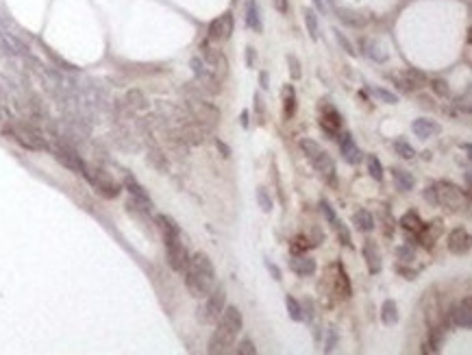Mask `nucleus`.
Instances as JSON below:
<instances>
[{
	"mask_svg": "<svg viewBox=\"0 0 472 355\" xmlns=\"http://www.w3.org/2000/svg\"><path fill=\"white\" fill-rule=\"evenodd\" d=\"M157 227L161 229V235H181V229L179 225L170 218L166 214H159L157 216Z\"/></svg>",
	"mask_w": 472,
	"mask_h": 355,
	"instance_id": "obj_29",
	"label": "nucleus"
},
{
	"mask_svg": "<svg viewBox=\"0 0 472 355\" xmlns=\"http://www.w3.org/2000/svg\"><path fill=\"white\" fill-rule=\"evenodd\" d=\"M181 135H183V140L190 142V144H203L207 140V131L203 125H198V122H192V125L183 127Z\"/></svg>",
	"mask_w": 472,
	"mask_h": 355,
	"instance_id": "obj_23",
	"label": "nucleus"
},
{
	"mask_svg": "<svg viewBox=\"0 0 472 355\" xmlns=\"http://www.w3.org/2000/svg\"><path fill=\"white\" fill-rule=\"evenodd\" d=\"M451 320H453V325H457L461 329H470L472 327V305H470V299L468 297L453 305Z\"/></svg>",
	"mask_w": 472,
	"mask_h": 355,
	"instance_id": "obj_13",
	"label": "nucleus"
},
{
	"mask_svg": "<svg viewBox=\"0 0 472 355\" xmlns=\"http://www.w3.org/2000/svg\"><path fill=\"white\" fill-rule=\"evenodd\" d=\"M311 166L318 170L324 179L327 181H333V176H335V164H333V159H331V155L327 151H322L318 157L311 159Z\"/></svg>",
	"mask_w": 472,
	"mask_h": 355,
	"instance_id": "obj_19",
	"label": "nucleus"
},
{
	"mask_svg": "<svg viewBox=\"0 0 472 355\" xmlns=\"http://www.w3.org/2000/svg\"><path fill=\"white\" fill-rule=\"evenodd\" d=\"M283 109H285L288 118H292V115L296 113V92H294L292 85H285V90H283Z\"/></svg>",
	"mask_w": 472,
	"mask_h": 355,
	"instance_id": "obj_31",
	"label": "nucleus"
},
{
	"mask_svg": "<svg viewBox=\"0 0 472 355\" xmlns=\"http://www.w3.org/2000/svg\"><path fill=\"white\" fill-rule=\"evenodd\" d=\"M220 327H224L227 331H231V334H239L244 327V318H242V312L237 310L235 305H224V310L220 314V318L215 320Z\"/></svg>",
	"mask_w": 472,
	"mask_h": 355,
	"instance_id": "obj_10",
	"label": "nucleus"
},
{
	"mask_svg": "<svg viewBox=\"0 0 472 355\" xmlns=\"http://www.w3.org/2000/svg\"><path fill=\"white\" fill-rule=\"evenodd\" d=\"M235 353L237 355H255V353H257V346H255L253 340H242L235 346Z\"/></svg>",
	"mask_w": 472,
	"mask_h": 355,
	"instance_id": "obj_42",
	"label": "nucleus"
},
{
	"mask_svg": "<svg viewBox=\"0 0 472 355\" xmlns=\"http://www.w3.org/2000/svg\"><path fill=\"white\" fill-rule=\"evenodd\" d=\"M424 198H427L429 203L437 205V192H435V185H431V188H427V190H424Z\"/></svg>",
	"mask_w": 472,
	"mask_h": 355,
	"instance_id": "obj_51",
	"label": "nucleus"
},
{
	"mask_svg": "<svg viewBox=\"0 0 472 355\" xmlns=\"http://www.w3.org/2000/svg\"><path fill=\"white\" fill-rule=\"evenodd\" d=\"M233 344H235V334H231V331H227L224 327L218 325V329L211 334V338H209V353H231L233 351Z\"/></svg>",
	"mask_w": 472,
	"mask_h": 355,
	"instance_id": "obj_9",
	"label": "nucleus"
},
{
	"mask_svg": "<svg viewBox=\"0 0 472 355\" xmlns=\"http://www.w3.org/2000/svg\"><path fill=\"white\" fill-rule=\"evenodd\" d=\"M266 268H268V273L272 275V279H276V281H281V270H278V266L274 264V261H270V259H266Z\"/></svg>",
	"mask_w": 472,
	"mask_h": 355,
	"instance_id": "obj_50",
	"label": "nucleus"
},
{
	"mask_svg": "<svg viewBox=\"0 0 472 355\" xmlns=\"http://www.w3.org/2000/svg\"><path fill=\"white\" fill-rule=\"evenodd\" d=\"M242 125L248 127V111H242Z\"/></svg>",
	"mask_w": 472,
	"mask_h": 355,
	"instance_id": "obj_59",
	"label": "nucleus"
},
{
	"mask_svg": "<svg viewBox=\"0 0 472 355\" xmlns=\"http://www.w3.org/2000/svg\"><path fill=\"white\" fill-rule=\"evenodd\" d=\"M164 244H166V253H168V264L176 273H183L187 268V249L181 242V235H164Z\"/></svg>",
	"mask_w": 472,
	"mask_h": 355,
	"instance_id": "obj_6",
	"label": "nucleus"
},
{
	"mask_svg": "<svg viewBox=\"0 0 472 355\" xmlns=\"http://www.w3.org/2000/svg\"><path fill=\"white\" fill-rule=\"evenodd\" d=\"M255 107H257V111H259V113L264 111V103H261V94H255Z\"/></svg>",
	"mask_w": 472,
	"mask_h": 355,
	"instance_id": "obj_57",
	"label": "nucleus"
},
{
	"mask_svg": "<svg viewBox=\"0 0 472 355\" xmlns=\"http://www.w3.org/2000/svg\"><path fill=\"white\" fill-rule=\"evenodd\" d=\"M372 96L379 98V100H383V103H390V105L398 103L396 94H392V92H388V90H381V87H372Z\"/></svg>",
	"mask_w": 472,
	"mask_h": 355,
	"instance_id": "obj_40",
	"label": "nucleus"
},
{
	"mask_svg": "<svg viewBox=\"0 0 472 355\" xmlns=\"http://www.w3.org/2000/svg\"><path fill=\"white\" fill-rule=\"evenodd\" d=\"M246 26L255 33H261L264 31V22H261V15H259V5L257 0H248L246 3Z\"/></svg>",
	"mask_w": 472,
	"mask_h": 355,
	"instance_id": "obj_22",
	"label": "nucleus"
},
{
	"mask_svg": "<svg viewBox=\"0 0 472 355\" xmlns=\"http://www.w3.org/2000/svg\"><path fill=\"white\" fill-rule=\"evenodd\" d=\"M327 3H333V0H327Z\"/></svg>",
	"mask_w": 472,
	"mask_h": 355,
	"instance_id": "obj_60",
	"label": "nucleus"
},
{
	"mask_svg": "<svg viewBox=\"0 0 472 355\" xmlns=\"http://www.w3.org/2000/svg\"><path fill=\"white\" fill-rule=\"evenodd\" d=\"M368 172L374 181H383V166H381V161H379V157L368 155Z\"/></svg>",
	"mask_w": 472,
	"mask_h": 355,
	"instance_id": "obj_35",
	"label": "nucleus"
},
{
	"mask_svg": "<svg viewBox=\"0 0 472 355\" xmlns=\"http://www.w3.org/2000/svg\"><path fill=\"white\" fill-rule=\"evenodd\" d=\"M303 20H305V26H307V33L309 37L316 42L320 37V28H318V15H316L313 9H305L303 11Z\"/></svg>",
	"mask_w": 472,
	"mask_h": 355,
	"instance_id": "obj_30",
	"label": "nucleus"
},
{
	"mask_svg": "<svg viewBox=\"0 0 472 355\" xmlns=\"http://www.w3.org/2000/svg\"><path fill=\"white\" fill-rule=\"evenodd\" d=\"M392 174H394V181H396L398 190H403V192L414 190V185H416L414 174H409L407 170H403V168H394V170H392Z\"/></svg>",
	"mask_w": 472,
	"mask_h": 355,
	"instance_id": "obj_28",
	"label": "nucleus"
},
{
	"mask_svg": "<svg viewBox=\"0 0 472 355\" xmlns=\"http://www.w3.org/2000/svg\"><path fill=\"white\" fill-rule=\"evenodd\" d=\"M313 5H316V9L322 11V13H327L329 11V7H327V0H313Z\"/></svg>",
	"mask_w": 472,
	"mask_h": 355,
	"instance_id": "obj_54",
	"label": "nucleus"
},
{
	"mask_svg": "<svg viewBox=\"0 0 472 355\" xmlns=\"http://www.w3.org/2000/svg\"><path fill=\"white\" fill-rule=\"evenodd\" d=\"M52 153H55V157H57L66 168H70L72 172H81V174H83V170H85V161H83L79 155H76L72 149H68V146H64V144H57L55 149H52Z\"/></svg>",
	"mask_w": 472,
	"mask_h": 355,
	"instance_id": "obj_12",
	"label": "nucleus"
},
{
	"mask_svg": "<svg viewBox=\"0 0 472 355\" xmlns=\"http://www.w3.org/2000/svg\"><path fill=\"white\" fill-rule=\"evenodd\" d=\"M307 249H309V244H307L305 238H296L294 244H292V253H294V255H303Z\"/></svg>",
	"mask_w": 472,
	"mask_h": 355,
	"instance_id": "obj_47",
	"label": "nucleus"
},
{
	"mask_svg": "<svg viewBox=\"0 0 472 355\" xmlns=\"http://www.w3.org/2000/svg\"><path fill=\"white\" fill-rule=\"evenodd\" d=\"M257 64V50L253 46H246V68H255Z\"/></svg>",
	"mask_w": 472,
	"mask_h": 355,
	"instance_id": "obj_49",
	"label": "nucleus"
},
{
	"mask_svg": "<svg viewBox=\"0 0 472 355\" xmlns=\"http://www.w3.org/2000/svg\"><path fill=\"white\" fill-rule=\"evenodd\" d=\"M339 151H342V157L344 161H348V164H359L361 161V151L357 149V144H355L353 140V135L351 133H344L342 135V142H339Z\"/></svg>",
	"mask_w": 472,
	"mask_h": 355,
	"instance_id": "obj_18",
	"label": "nucleus"
},
{
	"mask_svg": "<svg viewBox=\"0 0 472 355\" xmlns=\"http://www.w3.org/2000/svg\"><path fill=\"white\" fill-rule=\"evenodd\" d=\"M363 259H366V266L372 275L381 273V266H383V259H381V251L372 240H366L363 244Z\"/></svg>",
	"mask_w": 472,
	"mask_h": 355,
	"instance_id": "obj_16",
	"label": "nucleus"
},
{
	"mask_svg": "<svg viewBox=\"0 0 472 355\" xmlns=\"http://www.w3.org/2000/svg\"><path fill=\"white\" fill-rule=\"evenodd\" d=\"M3 133L28 151H44L46 149V140L42 137V133L33 125H26V122H15L11 127H3Z\"/></svg>",
	"mask_w": 472,
	"mask_h": 355,
	"instance_id": "obj_2",
	"label": "nucleus"
},
{
	"mask_svg": "<svg viewBox=\"0 0 472 355\" xmlns=\"http://www.w3.org/2000/svg\"><path fill=\"white\" fill-rule=\"evenodd\" d=\"M431 87H433V92H435V94H439V96H448V92H451V90H448V83H446V81H433Z\"/></svg>",
	"mask_w": 472,
	"mask_h": 355,
	"instance_id": "obj_48",
	"label": "nucleus"
},
{
	"mask_svg": "<svg viewBox=\"0 0 472 355\" xmlns=\"http://www.w3.org/2000/svg\"><path fill=\"white\" fill-rule=\"evenodd\" d=\"M320 210H322V214H324V218L329 220V225H333L335 227V222H337V216H335V212H333V207H331V203L329 200H320Z\"/></svg>",
	"mask_w": 472,
	"mask_h": 355,
	"instance_id": "obj_41",
	"label": "nucleus"
},
{
	"mask_svg": "<svg viewBox=\"0 0 472 355\" xmlns=\"http://www.w3.org/2000/svg\"><path fill=\"white\" fill-rule=\"evenodd\" d=\"M290 268L296 273L298 277H311L316 275V268H318V264H316V259L313 257H309V255H294V259L290 261Z\"/></svg>",
	"mask_w": 472,
	"mask_h": 355,
	"instance_id": "obj_17",
	"label": "nucleus"
},
{
	"mask_svg": "<svg viewBox=\"0 0 472 355\" xmlns=\"http://www.w3.org/2000/svg\"><path fill=\"white\" fill-rule=\"evenodd\" d=\"M259 83H261V87H264V90L270 87V85H268V72H261V74H259Z\"/></svg>",
	"mask_w": 472,
	"mask_h": 355,
	"instance_id": "obj_56",
	"label": "nucleus"
},
{
	"mask_svg": "<svg viewBox=\"0 0 472 355\" xmlns=\"http://www.w3.org/2000/svg\"><path fill=\"white\" fill-rule=\"evenodd\" d=\"M400 227H403L405 231H409V233L418 235L424 229V222L416 212H407V214H403V218H400Z\"/></svg>",
	"mask_w": 472,
	"mask_h": 355,
	"instance_id": "obj_25",
	"label": "nucleus"
},
{
	"mask_svg": "<svg viewBox=\"0 0 472 355\" xmlns=\"http://www.w3.org/2000/svg\"><path fill=\"white\" fill-rule=\"evenodd\" d=\"M231 33H233V15L231 13H224L220 15L218 20H213L209 24L207 31V42H213V44H220V42H227Z\"/></svg>",
	"mask_w": 472,
	"mask_h": 355,
	"instance_id": "obj_8",
	"label": "nucleus"
},
{
	"mask_svg": "<svg viewBox=\"0 0 472 355\" xmlns=\"http://www.w3.org/2000/svg\"><path fill=\"white\" fill-rule=\"evenodd\" d=\"M412 131L416 133V137H420V140H427V137H433L439 133V125L433 120H427V118H418L414 125H412Z\"/></svg>",
	"mask_w": 472,
	"mask_h": 355,
	"instance_id": "obj_21",
	"label": "nucleus"
},
{
	"mask_svg": "<svg viewBox=\"0 0 472 355\" xmlns=\"http://www.w3.org/2000/svg\"><path fill=\"white\" fill-rule=\"evenodd\" d=\"M470 249V233L463 227H457L448 233V251L455 255H463Z\"/></svg>",
	"mask_w": 472,
	"mask_h": 355,
	"instance_id": "obj_15",
	"label": "nucleus"
},
{
	"mask_svg": "<svg viewBox=\"0 0 472 355\" xmlns=\"http://www.w3.org/2000/svg\"><path fill=\"white\" fill-rule=\"evenodd\" d=\"M335 346V329H331V336H329V344H327V351H333Z\"/></svg>",
	"mask_w": 472,
	"mask_h": 355,
	"instance_id": "obj_55",
	"label": "nucleus"
},
{
	"mask_svg": "<svg viewBox=\"0 0 472 355\" xmlns=\"http://www.w3.org/2000/svg\"><path fill=\"white\" fill-rule=\"evenodd\" d=\"M394 151H396V153H398V155L403 157V159H412V157L416 155V151H414V149H412V146H409L407 142H396V144H394Z\"/></svg>",
	"mask_w": 472,
	"mask_h": 355,
	"instance_id": "obj_43",
	"label": "nucleus"
},
{
	"mask_svg": "<svg viewBox=\"0 0 472 355\" xmlns=\"http://www.w3.org/2000/svg\"><path fill=\"white\" fill-rule=\"evenodd\" d=\"M127 103H129L131 109H137V111L146 109V98H144V94L139 90H131L129 92V94H127Z\"/></svg>",
	"mask_w": 472,
	"mask_h": 355,
	"instance_id": "obj_34",
	"label": "nucleus"
},
{
	"mask_svg": "<svg viewBox=\"0 0 472 355\" xmlns=\"http://www.w3.org/2000/svg\"><path fill=\"white\" fill-rule=\"evenodd\" d=\"M83 176L91 183V188H94L100 196H105V198H115L122 192L120 188V183L113 179V176L109 172H105L103 168H89L87 164H85V170H83Z\"/></svg>",
	"mask_w": 472,
	"mask_h": 355,
	"instance_id": "obj_3",
	"label": "nucleus"
},
{
	"mask_svg": "<svg viewBox=\"0 0 472 355\" xmlns=\"http://www.w3.org/2000/svg\"><path fill=\"white\" fill-rule=\"evenodd\" d=\"M215 149L220 151V155H222V157H231V149H229V146L224 144L222 140H218V137H215Z\"/></svg>",
	"mask_w": 472,
	"mask_h": 355,
	"instance_id": "obj_52",
	"label": "nucleus"
},
{
	"mask_svg": "<svg viewBox=\"0 0 472 355\" xmlns=\"http://www.w3.org/2000/svg\"><path fill=\"white\" fill-rule=\"evenodd\" d=\"M396 257L403 261V264H412V261L416 259V251L409 244H403V246H398L396 249Z\"/></svg>",
	"mask_w": 472,
	"mask_h": 355,
	"instance_id": "obj_37",
	"label": "nucleus"
},
{
	"mask_svg": "<svg viewBox=\"0 0 472 355\" xmlns=\"http://www.w3.org/2000/svg\"><path fill=\"white\" fill-rule=\"evenodd\" d=\"M333 33H335V37H337V44H342V48L348 52V55H351V57H355V55H357V50H355V46H353L351 42L346 40V35H344V33H339V31H333Z\"/></svg>",
	"mask_w": 472,
	"mask_h": 355,
	"instance_id": "obj_44",
	"label": "nucleus"
},
{
	"mask_svg": "<svg viewBox=\"0 0 472 355\" xmlns=\"http://www.w3.org/2000/svg\"><path fill=\"white\" fill-rule=\"evenodd\" d=\"M205 299H207V303L205 307L198 310V318L203 322H215L220 318L224 305H227V290H224V285H213L211 292Z\"/></svg>",
	"mask_w": 472,
	"mask_h": 355,
	"instance_id": "obj_4",
	"label": "nucleus"
},
{
	"mask_svg": "<svg viewBox=\"0 0 472 355\" xmlns=\"http://www.w3.org/2000/svg\"><path fill=\"white\" fill-rule=\"evenodd\" d=\"M124 188L129 190V194L133 196V200H135L139 207H142L144 212H150V210H152V200H150V196H148V192H146L131 174L124 176Z\"/></svg>",
	"mask_w": 472,
	"mask_h": 355,
	"instance_id": "obj_14",
	"label": "nucleus"
},
{
	"mask_svg": "<svg viewBox=\"0 0 472 355\" xmlns=\"http://www.w3.org/2000/svg\"><path fill=\"white\" fill-rule=\"evenodd\" d=\"M320 127L327 131L329 135H335L339 127H342V118H339V113L333 109V107H324V113L320 118Z\"/></svg>",
	"mask_w": 472,
	"mask_h": 355,
	"instance_id": "obj_20",
	"label": "nucleus"
},
{
	"mask_svg": "<svg viewBox=\"0 0 472 355\" xmlns=\"http://www.w3.org/2000/svg\"><path fill=\"white\" fill-rule=\"evenodd\" d=\"M427 322L431 327H442V322H444V312H442V307H439L437 303H433L429 310H427Z\"/></svg>",
	"mask_w": 472,
	"mask_h": 355,
	"instance_id": "obj_33",
	"label": "nucleus"
},
{
	"mask_svg": "<svg viewBox=\"0 0 472 355\" xmlns=\"http://www.w3.org/2000/svg\"><path fill=\"white\" fill-rule=\"evenodd\" d=\"M337 15H339V20L346 22V24H351V26H363V18H359L355 11H348V9H337Z\"/></svg>",
	"mask_w": 472,
	"mask_h": 355,
	"instance_id": "obj_36",
	"label": "nucleus"
},
{
	"mask_svg": "<svg viewBox=\"0 0 472 355\" xmlns=\"http://www.w3.org/2000/svg\"><path fill=\"white\" fill-rule=\"evenodd\" d=\"M148 157H150V161H152L154 166L161 168V170H166V168H168V161H166V157H164V155H161V151L152 149V151L148 153Z\"/></svg>",
	"mask_w": 472,
	"mask_h": 355,
	"instance_id": "obj_45",
	"label": "nucleus"
},
{
	"mask_svg": "<svg viewBox=\"0 0 472 355\" xmlns=\"http://www.w3.org/2000/svg\"><path fill=\"white\" fill-rule=\"evenodd\" d=\"M335 294L342 297V299H348L353 294V288H351V281H348V275L342 266H335Z\"/></svg>",
	"mask_w": 472,
	"mask_h": 355,
	"instance_id": "obj_24",
	"label": "nucleus"
},
{
	"mask_svg": "<svg viewBox=\"0 0 472 355\" xmlns=\"http://www.w3.org/2000/svg\"><path fill=\"white\" fill-rule=\"evenodd\" d=\"M353 222L357 225L359 231H366V233L374 229V216L370 214L368 210H357V212H355L353 214Z\"/></svg>",
	"mask_w": 472,
	"mask_h": 355,
	"instance_id": "obj_26",
	"label": "nucleus"
},
{
	"mask_svg": "<svg viewBox=\"0 0 472 355\" xmlns=\"http://www.w3.org/2000/svg\"><path fill=\"white\" fill-rule=\"evenodd\" d=\"M190 113L203 127H213L220 122L218 107H213L211 103H205V100H190Z\"/></svg>",
	"mask_w": 472,
	"mask_h": 355,
	"instance_id": "obj_7",
	"label": "nucleus"
},
{
	"mask_svg": "<svg viewBox=\"0 0 472 355\" xmlns=\"http://www.w3.org/2000/svg\"><path fill=\"white\" fill-rule=\"evenodd\" d=\"M185 285L194 299H205L215 285V268L207 253H194L183 270Z\"/></svg>",
	"mask_w": 472,
	"mask_h": 355,
	"instance_id": "obj_1",
	"label": "nucleus"
},
{
	"mask_svg": "<svg viewBox=\"0 0 472 355\" xmlns=\"http://www.w3.org/2000/svg\"><path fill=\"white\" fill-rule=\"evenodd\" d=\"M200 50H203V61H205V66H209V70L224 76L227 74V59H224V55L220 50H215L209 46V42H203L200 44Z\"/></svg>",
	"mask_w": 472,
	"mask_h": 355,
	"instance_id": "obj_11",
	"label": "nucleus"
},
{
	"mask_svg": "<svg viewBox=\"0 0 472 355\" xmlns=\"http://www.w3.org/2000/svg\"><path fill=\"white\" fill-rule=\"evenodd\" d=\"M272 7H274L278 13H288V9H290L288 0H272Z\"/></svg>",
	"mask_w": 472,
	"mask_h": 355,
	"instance_id": "obj_53",
	"label": "nucleus"
},
{
	"mask_svg": "<svg viewBox=\"0 0 472 355\" xmlns=\"http://www.w3.org/2000/svg\"><path fill=\"white\" fill-rule=\"evenodd\" d=\"M257 203H259V207H261V212H266V214L272 212V200H270L266 188H259V190H257Z\"/></svg>",
	"mask_w": 472,
	"mask_h": 355,
	"instance_id": "obj_38",
	"label": "nucleus"
},
{
	"mask_svg": "<svg viewBox=\"0 0 472 355\" xmlns=\"http://www.w3.org/2000/svg\"><path fill=\"white\" fill-rule=\"evenodd\" d=\"M418 100H420V105H422V107H431V109H433V100H431V98H427V96H420Z\"/></svg>",
	"mask_w": 472,
	"mask_h": 355,
	"instance_id": "obj_58",
	"label": "nucleus"
},
{
	"mask_svg": "<svg viewBox=\"0 0 472 355\" xmlns=\"http://www.w3.org/2000/svg\"><path fill=\"white\" fill-rule=\"evenodd\" d=\"M435 192H437V205H444L453 212H459L463 207H468V196L461 188L453 183H437L435 185Z\"/></svg>",
	"mask_w": 472,
	"mask_h": 355,
	"instance_id": "obj_5",
	"label": "nucleus"
},
{
	"mask_svg": "<svg viewBox=\"0 0 472 355\" xmlns=\"http://www.w3.org/2000/svg\"><path fill=\"white\" fill-rule=\"evenodd\" d=\"M335 229H337V238H339V242H342L344 246H353L351 231H348V227L344 225L342 220H337V222H335Z\"/></svg>",
	"mask_w": 472,
	"mask_h": 355,
	"instance_id": "obj_39",
	"label": "nucleus"
},
{
	"mask_svg": "<svg viewBox=\"0 0 472 355\" xmlns=\"http://www.w3.org/2000/svg\"><path fill=\"white\" fill-rule=\"evenodd\" d=\"M381 320H383V325H388V327L398 322V307H396V303H394L392 299L385 301L383 307H381Z\"/></svg>",
	"mask_w": 472,
	"mask_h": 355,
	"instance_id": "obj_27",
	"label": "nucleus"
},
{
	"mask_svg": "<svg viewBox=\"0 0 472 355\" xmlns=\"http://www.w3.org/2000/svg\"><path fill=\"white\" fill-rule=\"evenodd\" d=\"M288 64H290V74H292V79H300L303 76V72H300V61L294 57V55H288Z\"/></svg>",
	"mask_w": 472,
	"mask_h": 355,
	"instance_id": "obj_46",
	"label": "nucleus"
},
{
	"mask_svg": "<svg viewBox=\"0 0 472 355\" xmlns=\"http://www.w3.org/2000/svg\"><path fill=\"white\" fill-rule=\"evenodd\" d=\"M285 307H288V314H290L292 320H296V322L303 320V305H300L292 294L285 297Z\"/></svg>",
	"mask_w": 472,
	"mask_h": 355,
	"instance_id": "obj_32",
	"label": "nucleus"
}]
</instances>
